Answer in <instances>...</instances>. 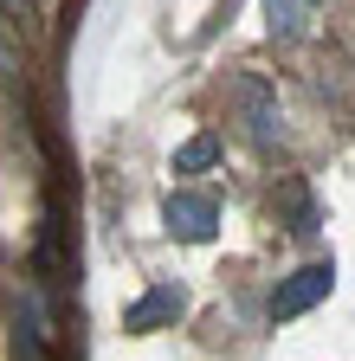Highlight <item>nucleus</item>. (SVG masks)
Masks as SVG:
<instances>
[{
  "mask_svg": "<svg viewBox=\"0 0 355 361\" xmlns=\"http://www.w3.org/2000/svg\"><path fill=\"white\" fill-rule=\"evenodd\" d=\"M330 284H336V264H303V271H291V278L272 290V323H291V316L317 310L330 297Z\"/></svg>",
  "mask_w": 355,
  "mask_h": 361,
  "instance_id": "f257e3e1",
  "label": "nucleus"
},
{
  "mask_svg": "<svg viewBox=\"0 0 355 361\" xmlns=\"http://www.w3.org/2000/svg\"><path fill=\"white\" fill-rule=\"evenodd\" d=\"M162 219H168V233H174V239L207 245V239H213V226H219V207H213L207 194H168Z\"/></svg>",
  "mask_w": 355,
  "mask_h": 361,
  "instance_id": "f03ea898",
  "label": "nucleus"
},
{
  "mask_svg": "<svg viewBox=\"0 0 355 361\" xmlns=\"http://www.w3.org/2000/svg\"><path fill=\"white\" fill-rule=\"evenodd\" d=\"M181 310H188V290H181V284H155V290H143L136 303L123 310V329H129V336H149V329L174 323Z\"/></svg>",
  "mask_w": 355,
  "mask_h": 361,
  "instance_id": "7ed1b4c3",
  "label": "nucleus"
},
{
  "mask_svg": "<svg viewBox=\"0 0 355 361\" xmlns=\"http://www.w3.org/2000/svg\"><path fill=\"white\" fill-rule=\"evenodd\" d=\"M265 26L272 39H297L310 26V0H265Z\"/></svg>",
  "mask_w": 355,
  "mask_h": 361,
  "instance_id": "20e7f679",
  "label": "nucleus"
},
{
  "mask_svg": "<svg viewBox=\"0 0 355 361\" xmlns=\"http://www.w3.org/2000/svg\"><path fill=\"white\" fill-rule=\"evenodd\" d=\"M213 155H219V142H213V135H194V142L174 155V174H194V168H207Z\"/></svg>",
  "mask_w": 355,
  "mask_h": 361,
  "instance_id": "39448f33",
  "label": "nucleus"
}]
</instances>
